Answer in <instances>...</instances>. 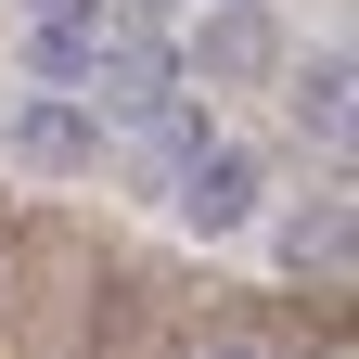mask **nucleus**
Segmentation results:
<instances>
[{"label": "nucleus", "instance_id": "nucleus-3", "mask_svg": "<svg viewBox=\"0 0 359 359\" xmlns=\"http://www.w3.org/2000/svg\"><path fill=\"white\" fill-rule=\"evenodd\" d=\"M13 167H39V180L103 167V116H90L77 90H26V103H13Z\"/></svg>", "mask_w": 359, "mask_h": 359}, {"label": "nucleus", "instance_id": "nucleus-8", "mask_svg": "<svg viewBox=\"0 0 359 359\" xmlns=\"http://www.w3.org/2000/svg\"><path fill=\"white\" fill-rule=\"evenodd\" d=\"M205 359H269V346H244V334H218V346H205Z\"/></svg>", "mask_w": 359, "mask_h": 359}, {"label": "nucleus", "instance_id": "nucleus-7", "mask_svg": "<svg viewBox=\"0 0 359 359\" xmlns=\"http://www.w3.org/2000/svg\"><path fill=\"white\" fill-rule=\"evenodd\" d=\"M77 13H116V0H26V26H77Z\"/></svg>", "mask_w": 359, "mask_h": 359}, {"label": "nucleus", "instance_id": "nucleus-4", "mask_svg": "<svg viewBox=\"0 0 359 359\" xmlns=\"http://www.w3.org/2000/svg\"><path fill=\"white\" fill-rule=\"evenodd\" d=\"M103 26H116V13H77V26H26V65L52 77V90H77V77H90V52H103Z\"/></svg>", "mask_w": 359, "mask_h": 359}, {"label": "nucleus", "instance_id": "nucleus-2", "mask_svg": "<svg viewBox=\"0 0 359 359\" xmlns=\"http://www.w3.org/2000/svg\"><path fill=\"white\" fill-rule=\"evenodd\" d=\"M269 65H283V26H269L257 0H205L193 39H180V77H193V90H244V77H269Z\"/></svg>", "mask_w": 359, "mask_h": 359}, {"label": "nucleus", "instance_id": "nucleus-5", "mask_svg": "<svg viewBox=\"0 0 359 359\" xmlns=\"http://www.w3.org/2000/svg\"><path fill=\"white\" fill-rule=\"evenodd\" d=\"M295 116H308V142H346V52H321L295 77Z\"/></svg>", "mask_w": 359, "mask_h": 359}, {"label": "nucleus", "instance_id": "nucleus-1", "mask_svg": "<svg viewBox=\"0 0 359 359\" xmlns=\"http://www.w3.org/2000/svg\"><path fill=\"white\" fill-rule=\"evenodd\" d=\"M167 205H180V231L231 244V231H257V205H269V167H257L244 142H193V154L167 167Z\"/></svg>", "mask_w": 359, "mask_h": 359}, {"label": "nucleus", "instance_id": "nucleus-6", "mask_svg": "<svg viewBox=\"0 0 359 359\" xmlns=\"http://www.w3.org/2000/svg\"><path fill=\"white\" fill-rule=\"evenodd\" d=\"M283 257H295V269H308V257H321V269H334V257H346V205H308V218H295V231H283Z\"/></svg>", "mask_w": 359, "mask_h": 359}]
</instances>
